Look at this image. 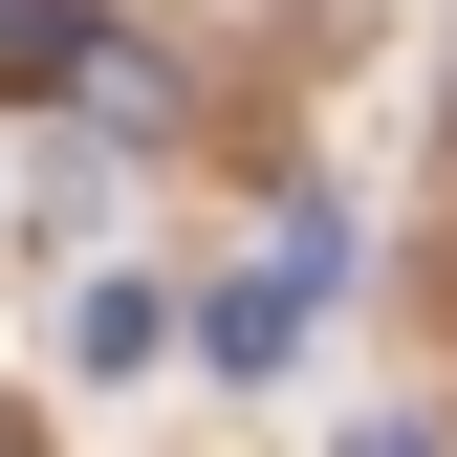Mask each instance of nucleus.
<instances>
[{"mask_svg":"<svg viewBox=\"0 0 457 457\" xmlns=\"http://www.w3.org/2000/svg\"><path fill=\"white\" fill-rule=\"evenodd\" d=\"M327 262H349V218H283V240H262L240 283H218V305H196V349H218V370L262 392L283 349H305V305H327Z\"/></svg>","mask_w":457,"mask_h":457,"instance_id":"nucleus-1","label":"nucleus"},{"mask_svg":"<svg viewBox=\"0 0 457 457\" xmlns=\"http://www.w3.org/2000/svg\"><path fill=\"white\" fill-rule=\"evenodd\" d=\"M153 349H175V305H153V283H87V305H66V370H109V392H131Z\"/></svg>","mask_w":457,"mask_h":457,"instance_id":"nucleus-2","label":"nucleus"},{"mask_svg":"<svg viewBox=\"0 0 457 457\" xmlns=\"http://www.w3.org/2000/svg\"><path fill=\"white\" fill-rule=\"evenodd\" d=\"M0 87H87V0H0Z\"/></svg>","mask_w":457,"mask_h":457,"instance_id":"nucleus-3","label":"nucleus"},{"mask_svg":"<svg viewBox=\"0 0 457 457\" xmlns=\"http://www.w3.org/2000/svg\"><path fill=\"white\" fill-rule=\"evenodd\" d=\"M349 457H436V414H392V436H349Z\"/></svg>","mask_w":457,"mask_h":457,"instance_id":"nucleus-4","label":"nucleus"}]
</instances>
